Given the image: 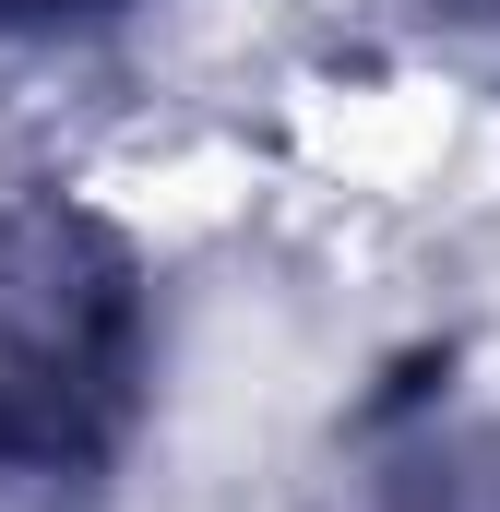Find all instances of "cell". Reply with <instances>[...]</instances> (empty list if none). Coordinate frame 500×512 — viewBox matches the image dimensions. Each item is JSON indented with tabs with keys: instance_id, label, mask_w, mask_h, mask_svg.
Masks as SVG:
<instances>
[{
	"instance_id": "cell-1",
	"label": "cell",
	"mask_w": 500,
	"mask_h": 512,
	"mask_svg": "<svg viewBox=\"0 0 500 512\" xmlns=\"http://www.w3.org/2000/svg\"><path fill=\"white\" fill-rule=\"evenodd\" d=\"M155 417V262L60 179L0 191V512H108Z\"/></svg>"
},
{
	"instance_id": "cell-2",
	"label": "cell",
	"mask_w": 500,
	"mask_h": 512,
	"mask_svg": "<svg viewBox=\"0 0 500 512\" xmlns=\"http://www.w3.org/2000/svg\"><path fill=\"white\" fill-rule=\"evenodd\" d=\"M322 512H500V405L453 346H405L334 417Z\"/></svg>"
},
{
	"instance_id": "cell-3",
	"label": "cell",
	"mask_w": 500,
	"mask_h": 512,
	"mask_svg": "<svg viewBox=\"0 0 500 512\" xmlns=\"http://www.w3.org/2000/svg\"><path fill=\"white\" fill-rule=\"evenodd\" d=\"M143 0H0V48H96Z\"/></svg>"
},
{
	"instance_id": "cell-4",
	"label": "cell",
	"mask_w": 500,
	"mask_h": 512,
	"mask_svg": "<svg viewBox=\"0 0 500 512\" xmlns=\"http://www.w3.org/2000/svg\"><path fill=\"white\" fill-rule=\"evenodd\" d=\"M417 12H429V36H453V48L500 84V0H417Z\"/></svg>"
}]
</instances>
